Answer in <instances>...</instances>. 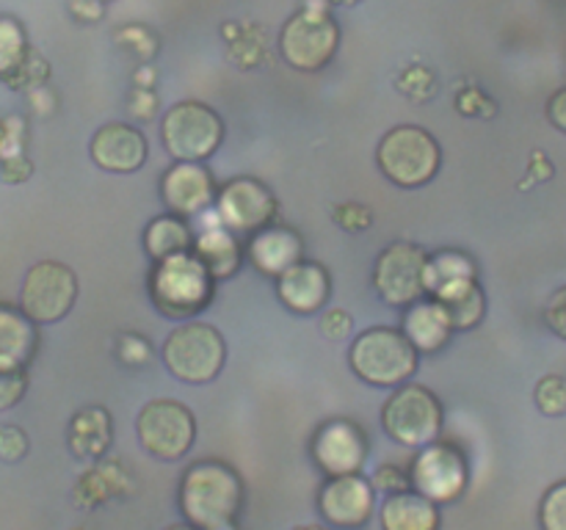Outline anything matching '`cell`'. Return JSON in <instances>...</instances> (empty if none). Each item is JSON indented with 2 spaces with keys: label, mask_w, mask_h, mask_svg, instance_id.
Wrapping results in <instances>:
<instances>
[{
  "label": "cell",
  "mask_w": 566,
  "mask_h": 530,
  "mask_svg": "<svg viewBox=\"0 0 566 530\" xmlns=\"http://www.w3.org/2000/svg\"><path fill=\"white\" fill-rule=\"evenodd\" d=\"M136 434L149 456L160 462H180L197 439V420L180 401L155 398L138 412Z\"/></svg>",
  "instance_id": "obj_9"
},
{
  "label": "cell",
  "mask_w": 566,
  "mask_h": 530,
  "mask_svg": "<svg viewBox=\"0 0 566 530\" xmlns=\"http://www.w3.org/2000/svg\"><path fill=\"white\" fill-rule=\"evenodd\" d=\"M381 530H440V506L420 491L407 489L387 495L381 502Z\"/></svg>",
  "instance_id": "obj_20"
},
{
  "label": "cell",
  "mask_w": 566,
  "mask_h": 530,
  "mask_svg": "<svg viewBox=\"0 0 566 530\" xmlns=\"http://www.w3.org/2000/svg\"><path fill=\"white\" fill-rule=\"evenodd\" d=\"M370 486H374V491L396 495V491L412 489V480H409V473H403L396 464H381L374 473V478H370Z\"/></svg>",
  "instance_id": "obj_35"
},
{
  "label": "cell",
  "mask_w": 566,
  "mask_h": 530,
  "mask_svg": "<svg viewBox=\"0 0 566 530\" xmlns=\"http://www.w3.org/2000/svg\"><path fill=\"white\" fill-rule=\"evenodd\" d=\"M28 390L25 370H0V412L14 409Z\"/></svg>",
  "instance_id": "obj_34"
},
{
  "label": "cell",
  "mask_w": 566,
  "mask_h": 530,
  "mask_svg": "<svg viewBox=\"0 0 566 530\" xmlns=\"http://www.w3.org/2000/svg\"><path fill=\"white\" fill-rule=\"evenodd\" d=\"M247 257L260 274L265 276H280L285 274L291 265L304 259V243L296 230L282 224H269L260 232H254L252 241L247 246Z\"/></svg>",
  "instance_id": "obj_19"
},
{
  "label": "cell",
  "mask_w": 566,
  "mask_h": 530,
  "mask_svg": "<svg viewBox=\"0 0 566 530\" xmlns=\"http://www.w3.org/2000/svg\"><path fill=\"white\" fill-rule=\"evenodd\" d=\"M99 3H111V0H99Z\"/></svg>",
  "instance_id": "obj_48"
},
{
  "label": "cell",
  "mask_w": 566,
  "mask_h": 530,
  "mask_svg": "<svg viewBox=\"0 0 566 530\" xmlns=\"http://www.w3.org/2000/svg\"><path fill=\"white\" fill-rule=\"evenodd\" d=\"M332 293V279L324 265L298 259L296 265L276 276V296L291 312L315 315L326 307Z\"/></svg>",
  "instance_id": "obj_18"
},
{
  "label": "cell",
  "mask_w": 566,
  "mask_h": 530,
  "mask_svg": "<svg viewBox=\"0 0 566 530\" xmlns=\"http://www.w3.org/2000/svg\"><path fill=\"white\" fill-rule=\"evenodd\" d=\"M166 370L186 384H208L227 362V342L216 326L202 320H182L164 342Z\"/></svg>",
  "instance_id": "obj_4"
},
{
  "label": "cell",
  "mask_w": 566,
  "mask_h": 530,
  "mask_svg": "<svg viewBox=\"0 0 566 530\" xmlns=\"http://www.w3.org/2000/svg\"><path fill=\"white\" fill-rule=\"evenodd\" d=\"M36 346V324L22 309L0 304V370H25Z\"/></svg>",
  "instance_id": "obj_22"
},
{
  "label": "cell",
  "mask_w": 566,
  "mask_h": 530,
  "mask_svg": "<svg viewBox=\"0 0 566 530\" xmlns=\"http://www.w3.org/2000/svg\"><path fill=\"white\" fill-rule=\"evenodd\" d=\"M166 530H199V528H193L191 522H175V524H169Z\"/></svg>",
  "instance_id": "obj_44"
},
{
  "label": "cell",
  "mask_w": 566,
  "mask_h": 530,
  "mask_svg": "<svg viewBox=\"0 0 566 530\" xmlns=\"http://www.w3.org/2000/svg\"><path fill=\"white\" fill-rule=\"evenodd\" d=\"M354 329V318L348 315V309L343 307H329L321 318V331H324L329 340H346Z\"/></svg>",
  "instance_id": "obj_38"
},
{
  "label": "cell",
  "mask_w": 566,
  "mask_h": 530,
  "mask_svg": "<svg viewBox=\"0 0 566 530\" xmlns=\"http://www.w3.org/2000/svg\"><path fill=\"white\" fill-rule=\"evenodd\" d=\"M376 163L381 174L401 188H420L440 171L442 149L429 130L418 125H398L379 141Z\"/></svg>",
  "instance_id": "obj_5"
},
{
  "label": "cell",
  "mask_w": 566,
  "mask_h": 530,
  "mask_svg": "<svg viewBox=\"0 0 566 530\" xmlns=\"http://www.w3.org/2000/svg\"><path fill=\"white\" fill-rule=\"evenodd\" d=\"M429 252L418 243H390L374 265V287L390 307H409L426 296L423 274Z\"/></svg>",
  "instance_id": "obj_12"
},
{
  "label": "cell",
  "mask_w": 566,
  "mask_h": 530,
  "mask_svg": "<svg viewBox=\"0 0 566 530\" xmlns=\"http://www.w3.org/2000/svg\"><path fill=\"white\" fill-rule=\"evenodd\" d=\"M296 530H329L326 524H298Z\"/></svg>",
  "instance_id": "obj_45"
},
{
  "label": "cell",
  "mask_w": 566,
  "mask_h": 530,
  "mask_svg": "<svg viewBox=\"0 0 566 530\" xmlns=\"http://www.w3.org/2000/svg\"><path fill=\"white\" fill-rule=\"evenodd\" d=\"M160 138L175 160L205 163L224 141V121L210 105L182 99L171 105L160 121Z\"/></svg>",
  "instance_id": "obj_6"
},
{
  "label": "cell",
  "mask_w": 566,
  "mask_h": 530,
  "mask_svg": "<svg viewBox=\"0 0 566 530\" xmlns=\"http://www.w3.org/2000/svg\"><path fill=\"white\" fill-rule=\"evenodd\" d=\"M457 105L464 116L481 114V108H484V105L486 108H495V103H490V99L484 97V92H479V88H468L464 94H459Z\"/></svg>",
  "instance_id": "obj_41"
},
{
  "label": "cell",
  "mask_w": 566,
  "mask_h": 530,
  "mask_svg": "<svg viewBox=\"0 0 566 530\" xmlns=\"http://www.w3.org/2000/svg\"><path fill=\"white\" fill-rule=\"evenodd\" d=\"M398 88H401L407 97H415V99H429L434 97V75H431L426 66L415 64V66H407V70L398 75Z\"/></svg>",
  "instance_id": "obj_32"
},
{
  "label": "cell",
  "mask_w": 566,
  "mask_h": 530,
  "mask_svg": "<svg viewBox=\"0 0 566 530\" xmlns=\"http://www.w3.org/2000/svg\"><path fill=\"white\" fill-rule=\"evenodd\" d=\"M193 246V232L191 226L186 224L177 215H160L144 232V248H147L149 259L153 263H160L166 257H175V254L191 252Z\"/></svg>",
  "instance_id": "obj_26"
},
{
  "label": "cell",
  "mask_w": 566,
  "mask_h": 530,
  "mask_svg": "<svg viewBox=\"0 0 566 530\" xmlns=\"http://www.w3.org/2000/svg\"><path fill=\"white\" fill-rule=\"evenodd\" d=\"M70 11L75 20L97 22L103 17L105 3H99V0H70Z\"/></svg>",
  "instance_id": "obj_42"
},
{
  "label": "cell",
  "mask_w": 566,
  "mask_h": 530,
  "mask_svg": "<svg viewBox=\"0 0 566 530\" xmlns=\"http://www.w3.org/2000/svg\"><path fill=\"white\" fill-rule=\"evenodd\" d=\"M409 480H412L415 491L429 497L437 506L457 502L464 495V489H468V458L451 442L434 439L420 447V453L415 456L412 469H409Z\"/></svg>",
  "instance_id": "obj_11"
},
{
  "label": "cell",
  "mask_w": 566,
  "mask_h": 530,
  "mask_svg": "<svg viewBox=\"0 0 566 530\" xmlns=\"http://www.w3.org/2000/svg\"><path fill=\"white\" fill-rule=\"evenodd\" d=\"M6 138H9V130H6V125H3V121H0V147H3V144H6Z\"/></svg>",
  "instance_id": "obj_46"
},
{
  "label": "cell",
  "mask_w": 566,
  "mask_h": 530,
  "mask_svg": "<svg viewBox=\"0 0 566 530\" xmlns=\"http://www.w3.org/2000/svg\"><path fill=\"white\" fill-rule=\"evenodd\" d=\"M332 3H335V6H357V3H363V0H332Z\"/></svg>",
  "instance_id": "obj_47"
},
{
  "label": "cell",
  "mask_w": 566,
  "mask_h": 530,
  "mask_svg": "<svg viewBox=\"0 0 566 530\" xmlns=\"http://www.w3.org/2000/svg\"><path fill=\"white\" fill-rule=\"evenodd\" d=\"M28 39L25 31L17 20L11 17H0V81L22 64L28 55Z\"/></svg>",
  "instance_id": "obj_28"
},
{
  "label": "cell",
  "mask_w": 566,
  "mask_h": 530,
  "mask_svg": "<svg viewBox=\"0 0 566 530\" xmlns=\"http://www.w3.org/2000/svg\"><path fill=\"white\" fill-rule=\"evenodd\" d=\"M216 296V279L193 252L175 254L155 263L149 274V298L164 318L193 320L202 309L210 307Z\"/></svg>",
  "instance_id": "obj_2"
},
{
  "label": "cell",
  "mask_w": 566,
  "mask_h": 530,
  "mask_svg": "<svg viewBox=\"0 0 566 530\" xmlns=\"http://www.w3.org/2000/svg\"><path fill=\"white\" fill-rule=\"evenodd\" d=\"M340 47V28L318 6L296 11L280 33V53L298 72H318L335 59Z\"/></svg>",
  "instance_id": "obj_8"
},
{
  "label": "cell",
  "mask_w": 566,
  "mask_h": 530,
  "mask_svg": "<svg viewBox=\"0 0 566 530\" xmlns=\"http://www.w3.org/2000/svg\"><path fill=\"white\" fill-rule=\"evenodd\" d=\"M191 252L216 282L230 279V276L241 268L243 259V248L241 243H238L235 232H230L221 224L208 226L205 232H199V235L193 237Z\"/></svg>",
  "instance_id": "obj_23"
},
{
  "label": "cell",
  "mask_w": 566,
  "mask_h": 530,
  "mask_svg": "<svg viewBox=\"0 0 566 530\" xmlns=\"http://www.w3.org/2000/svg\"><path fill=\"white\" fill-rule=\"evenodd\" d=\"M376 508V491L359 473L337 475L324 484L318 495V511L326 524L340 530H363Z\"/></svg>",
  "instance_id": "obj_14"
},
{
  "label": "cell",
  "mask_w": 566,
  "mask_h": 530,
  "mask_svg": "<svg viewBox=\"0 0 566 530\" xmlns=\"http://www.w3.org/2000/svg\"><path fill=\"white\" fill-rule=\"evenodd\" d=\"M216 215L219 224L235 235H254L263 226L274 224L276 199L269 188L254 177H235L216 193Z\"/></svg>",
  "instance_id": "obj_13"
},
{
  "label": "cell",
  "mask_w": 566,
  "mask_h": 530,
  "mask_svg": "<svg viewBox=\"0 0 566 530\" xmlns=\"http://www.w3.org/2000/svg\"><path fill=\"white\" fill-rule=\"evenodd\" d=\"M335 221L348 232H363L374 224V213H370L365 204L357 202H346V204H337L335 208Z\"/></svg>",
  "instance_id": "obj_36"
},
{
  "label": "cell",
  "mask_w": 566,
  "mask_h": 530,
  "mask_svg": "<svg viewBox=\"0 0 566 530\" xmlns=\"http://www.w3.org/2000/svg\"><path fill=\"white\" fill-rule=\"evenodd\" d=\"M160 197L177 219H193L216 202V180L205 163L177 160L160 180Z\"/></svg>",
  "instance_id": "obj_16"
},
{
  "label": "cell",
  "mask_w": 566,
  "mask_h": 530,
  "mask_svg": "<svg viewBox=\"0 0 566 530\" xmlns=\"http://www.w3.org/2000/svg\"><path fill=\"white\" fill-rule=\"evenodd\" d=\"M403 335L418 353H437L448 346L453 326L446 309L434 298H426V301L409 304V312L403 318Z\"/></svg>",
  "instance_id": "obj_21"
},
{
  "label": "cell",
  "mask_w": 566,
  "mask_h": 530,
  "mask_svg": "<svg viewBox=\"0 0 566 530\" xmlns=\"http://www.w3.org/2000/svg\"><path fill=\"white\" fill-rule=\"evenodd\" d=\"M370 442L352 420H329L313 439V458L329 478L359 473L368 462Z\"/></svg>",
  "instance_id": "obj_15"
},
{
  "label": "cell",
  "mask_w": 566,
  "mask_h": 530,
  "mask_svg": "<svg viewBox=\"0 0 566 530\" xmlns=\"http://www.w3.org/2000/svg\"><path fill=\"white\" fill-rule=\"evenodd\" d=\"M77 301V276L70 265L42 259L31 265L22 282L20 309L36 326L59 324Z\"/></svg>",
  "instance_id": "obj_10"
},
{
  "label": "cell",
  "mask_w": 566,
  "mask_h": 530,
  "mask_svg": "<svg viewBox=\"0 0 566 530\" xmlns=\"http://www.w3.org/2000/svg\"><path fill=\"white\" fill-rule=\"evenodd\" d=\"M111 445V414L99 406H86L72 417L70 447L77 458H99Z\"/></svg>",
  "instance_id": "obj_25"
},
{
  "label": "cell",
  "mask_w": 566,
  "mask_h": 530,
  "mask_svg": "<svg viewBox=\"0 0 566 530\" xmlns=\"http://www.w3.org/2000/svg\"><path fill=\"white\" fill-rule=\"evenodd\" d=\"M545 324L553 335L566 340V285L558 287V290L547 298Z\"/></svg>",
  "instance_id": "obj_39"
},
{
  "label": "cell",
  "mask_w": 566,
  "mask_h": 530,
  "mask_svg": "<svg viewBox=\"0 0 566 530\" xmlns=\"http://www.w3.org/2000/svg\"><path fill=\"white\" fill-rule=\"evenodd\" d=\"M429 298H434V301L446 309L453 331L475 329V326L484 320L486 296H484V290H481L479 279L453 282V285L440 287V290Z\"/></svg>",
  "instance_id": "obj_24"
},
{
  "label": "cell",
  "mask_w": 566,
  "mask_h": 530,
  "mask_svg": "<svg viewBox=\"0 0 566 530\" xmlns=\"http://www.w3.org/2000/svg\"><path fill=\"white\" fill-rule=\"evenodd\" d=\"M462 279H475V263L473 257L462 252H440L434 257H429L423 274V287L426 296H434L440 287L453 285V282Z\"/></svg>",
  "instance_id": "obj_27"
},
{
  "label": "cell",
  "mask_w": 566,
  "mask_h": 530,
  "mask_svg": "<svg viewBox=\"0 0 566 530\" xmlns=\"http://www.w3.org/2000/svg\"><path fill=\"white\" fill-rule=\"evenodd\" d=\"M381 425L387 436L403 447H423L434 442L442 431V403L429 386L409 384L392 390L381 409Z\"/></svg>",
  "instance_id": "obj_7"
},
{
  "label": "cell",
  "mask_w": 566,
  "mask_h": 530,
  "mask_svg": "<svg viewBox=\"0 0 566 530\" xmlns=\"http://www.w3.org/2000/svg\"><path fill=\"white\" fill-rule=\"evenodd\" d=\"M534 401H536V409H539L545 417H564L566 414V375H558V373L542 375V379L536 381Z\"/></svg>",
  "instance_id": "obj_29"
},
{
  "label": "cell",
  "mask_w": 566,
  "mask_h": 530,
  "mask_svg": "<svg viewBox=\"0 0 566 530\" xmlns=\"http://www.w3.org/2000/svg\"><path fill=\"white\" fill-rule=\"evenodd\" d=\"M28 434L20 425H0V462L17 464L28 456Z\"/></svg>",
  "instance_id": "obj_33"
},
{
  "label": "cell",
  "mask_w": 566,
  "mask_h": 530,
  "mask_svg": "<svg viewBox=\"0 0 566 530\" xmlns=\"http://www.w3.org/2000/svg\"><path fill=\"white\" fill-rule=\"evenodd\" d=\"M147 138L127 121H108L94 132L88 155L94 163L111 174H133L147 163Z\"/></svg>",
  "instance_id": "obj_17"
},
{
  "label": "cell",
  "mask_w": 566,
  "mask_h": 530,
  "mask_svg": "<svg viewBox=\"0 0 566 530\" xmlns=\"http://www.w3.org/2000/svg\"><path fill=\"white\" fill-rule=\"evenodd\" d=\"M418 357L412 342L407 335L392 326H374L365 329L363 335L354 337L352 351H348V362L352 370L370 386H385V390H396L409 375L418 370Z\"/></svg>",
  "instance_id": "obj_3"
},
{
  "label": "cell",
  "mask_w": 566,
  "mask_h": 530,
  "mask_svg": "<svg viewBox=\"0 0 566 530\" xmlns=\"http://www.w3.org/2000/svg\"><path fill=\"white\" fill-rule=\"evenodd\" d=\"M48 75H50L48 61H44L39 53H33V50H28L22 64L17 66L11 75H6L3 81L9 83L11 88H39L44 81H48Z\"/></svg>",
  "instance_id": "obj_31"
},
{
  "label": "cell",
  "mask_w": 566,
  "mask_h": 530,
  "mask_svg": "<svg viewBox=\"0 0 566 530\" xmlns=\"http://www.w3.org/2000/svg\"><path fill=\"white\" fill-rule=\"evenodd\" d=\"M116 351H119L122 362L136 364V368H142V364H147L149 359H153V346H149L142 335L119 337V348H116Z\"/></svg>",
  "instance_id": "obj_37"
},
{
  "label": "cell",
  "mask_w": 566,
  "mask_h": 530,
  "mask_svg": "<svg viewBox=\"0 0 566 530\" xmlns=\"http://www.w3.org/2000/svg\"><path fill=\"white\" fill-rule=\"evenodd\" d=\"M542 530H566V480H558L545 491L539 502Z\"/></svg>",
  "instance_id": "obj_30"
},
{
  "label": "cell",
  "mask_w": 566,
  "mask_h": 530,
  "mask_svg": "<svg viewBox=\"0 0 566 530\" xmlns=\"http://www.w3.org/2000/svg\"><path fill=\"white\" fill-rule=\"evenodd\" d=\"M33 174V163L25 158L22 152H14V155H6L3 163H0V177H3V182H25L31 180Z\"/></svg>",
  "instance_id": "obj_40"
},
{
  "label": "cell",
  "mask_w": 566,
  "mask_h": 530,
  "mask_svg": "<svg viewBox=\"0 0 566 530\" xmlns=\"http://www.w3.org/2000/svg\"><path fill=\"white\" fill-rule=\"evenodd\" d=\"M243 484L224 462H197L180 480V511L199 530H235Z\"/></svg>",
  "instance_id": "obj_1"
},
{
  "label": "cell",
  "mask_w": 566,
  "mask_h": 530,
  "mask_svg": "<svg viewBox=\"0 0 566 530\" xmlns=\"http://www.w3.org/2000/svg\"><path fill=\"white\" fill-rule=\"evenodd\" d=\"M547 119L553 121V127L566 132V88H558V92L547 99Z\"/></svg>",
  "instance_id": "obj_43"
}]
</instances>
